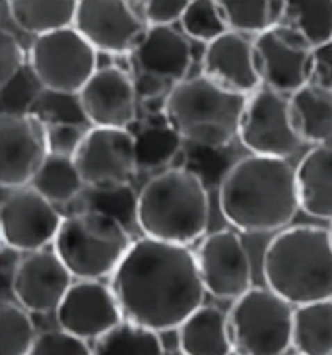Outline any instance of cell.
I'll list each match as a JSON object with an SVG mask.
<instances>
[{"label": "cell", "mask_w": 332, "mask_h": 355, "mask_svg": "<svg viewBox=\"0 0 332 355\" xmlns=\"http://www.w3.org/2000/svg\"><path fill=\"white\" fill-rule=\"evenodd\" d=\"M133 245L123 221L92 208L65 218L53 250L74 278L99 279L113 276Z\"/></svg>", "instance_id": "cell-6"}, {"label": "cell", "mask_w": 332, "mask_h": 355, "mask_svg": "<svg viewBox=\"0 0 332 355\" xmlns=\"http://www.w3.org/2000/svg\"><path fill=\"white\" fill-rule=\"evenodd\" d=\"M194 254L202 284L214 297L235 301L253 288L251 254L235 231L210 233Z\"/></svg>", "instance_id": "cell-16"}, {"label": "cell", "mask_w": 332, "mask_h": 355, "mask_svg": "<svg viewBox=\"0 0 332 355\" xmlns=\"http://www.w3.org/2000/svg\"><path fill=\"white\" fill-rule=\"evenodd\" d=\"M51 148V126L38 113L0 115V182L4 189H22L45 164Z\"/></svg>", "instance_id": "cell-10"}, {"label": "cell", "mask_w": 332, "mask_h": 355, "mask_svg": "<svg viewBox=\"0 0 332 355\" xmlns=\"http://www.w3.org/2000/svg\"><path fill=\"white\" fill-rule=\"evenodd\" d=\"M138 92L133 76L119 67L97 68L78 94V107L95 128H128L136 119Z\"/></svg>", "instance_id": "cell-17"}, {"label": "cell", "mask_w": 332, "mask_h": 355, "mask_svg": "<svg viewBox=\"0 0 332 355\" xmlns=\"http://www.w3.org/2000/svg\"><path fill=\"white\" fill-rule=\"evenodd\" d=\"M247 96L233 94L206 76L185 80L163 101V119L190 144L224 148L239 136Z\"/></svg>", "instance_id": "cell-5"}, {"label": "cell", "mask_w": 332, "mask_h": 355, "mask_svg": "<svg viewBox=\"0 0 332 355\" xmlns=\"http://www.w3.org/2000/svg\"><path fill=\"white\" fill-rule=\"evenodd\" d=\"M311 84L332 92V41L315 49Z\"/></svg>", "instance_id": "cell-36"}, {"label": "cell", "mask_w": 332, "mask_h": 355, "mask_svg": "<svg viewBox=\"0 0 332 355\" xmlns=\"http://www.w3.org/2000/svg\"><path fill=\"white\" fill-rule=\"evenodd\" d=\"M285 2L274 0H219V8L229 31L256 33L274 28L282 19Z\"/></svg>", "instance_id": "cell-28"}, {"label": "cell", "mask_w": 332, "mask_h": 355, "mask_svg": "<svg viewBox=\"0 0 332 355\" xmlns=\"http://www.w3.org/2000/svg\"><path fill=\"white\" fill-rule=\"evenodd\" d=\"M280 24L295 29L313 49L323 47L332 41V0H290Z\"/></svg>", "instance_id": "cell-26"}, {"label": "cell", "mask_w": 332, "mask_h": 355, "mask_svg": "<svg viewBox=\"0 0 332 355\" xmlns=\"http://www.w3.org/2000/svg\"><path fill=\"white\" fill-rule=\"evenodd\" d=\"M183 136L163 119L160 125H148L134 136L136 165L150 171L173 162L183 148Z\"/></svg>", "instance_id": "cell-30"}, {"label": "cell", "mask_w": 332, "mask_h": 355, "mask_svg": "<svg viewBox=\"0 0 332 355\" xmlns=\"http://www.w3.org/2000/svg\"><path fill=\"white\" fill-rule=\"evenodd\" d=\"M29 311L18 303L2 301L0 305V355H29L38 340Z\"/></svg>", "instance_id": "cell-31"}, {"label": "cell", "mask_w": 332, "mask_h": 355, "mask_svg": "<svg viewBox=\"0 0 332 355\" xmlns=\"http://www.w3.org/2000/svg\"><path fill=\"white\" fill-rule=\"evenodd\" d=\"M74 28L97 53L128 57L150 26L136 12L133 2L82 0L78 2Z\"/></svg>", "instance_id": "cell-15"}, {"label": "cell", "mask_w": 332, "mask_h": 355, "mask_svg": "<svg viewBox=\"0 0 332 355\" xmlns=\"http://www.w3.org/2000/svg\"><path fill=\"white\" fill-rule=\"evenodd\" d=\"M266 286L294 307L332 299V233L317 225L280 231L263 257Z\"/></svg>", "instance_id": "cell-3"}, {"label": "cell", "mask_w": 332, "mask_h": 355, "mask_svg": "<svg viewBox=\"0 0 332 355\" xmlns=\"http://www.w3.org/2000/svg\"><path fill=\"white\" fill-rule=\"evenodd\" d=\"M29 70L39 86L55 96H78L97 72V51L76 28L35 37Z\"/></svg>", "instance_id": "cell-8"}, {"label": "cell", "mask_w": 332, "mask_h": 355, "mask_svg": "<svg viewBox=\"0 0 332 355\" xmlns=\"http://www.w3.org/2000/svg\"><path fill=\"white\" fill-rule=\"evenodd\" d=\"M292 347L301 355H332V299L295 307Z\"/></svg>", "instance_id": "cell-25"}, {"label": "cell", "mask_w": 332, "mask_h": 355, "mask_svg": "<svg viewBox=\"0 0 332 355\" xmlns=\"http://www.w3.org/2000/svg\"><path fill=\"white\" fill-rule=\"evenodd\" d=\"M28 53L10 31H0V87L10 84L28 68Z\"/></svg>", "instance_id": "cell-34"}, {"label": "cell", "mask_w": 332, "mask_h": 355, "mask_svg": "<svg viewBox=\"0 0 332 355\" xmlns=\"http://www.w3.org/2000/svg\"><path fill=\"white\" fill-rule=\"evenodd\" d=\"M177 342L183 355H231L228 315L202 305L177 328Z\"/></svg>", "instance_id": "cell-22"}, {"label": "cell", "mask_w": 332, "mask_h": 355, "mask_svg": "<svg viewBox=\"0 0 332 355\" xmlns=\"http://www.w3.org/2000/svg\"><path fill=\"white\" fill-rule=\"evenodd\" d=\"M72 159L85 187L95 191L123 189L138 171L134 136L126 128H95L84 132Z\"/></svg>", "instance_id": "cell-12"}, {"label": "cell", "mask_w": 332, "mask_h": 355, "mask_svg": "<svg viewBox=\"0 0 332 355\" xmlns=\"http://www.w3.org/2000/svg\"><path fill=\"white\" fill-rule=\"evenodd\" d=\"M29 355H94V352L85 340L60 328L41 332Z\"/></svg>", "instance_id": "cell-33"}, {"label": "cell", "mask_w": 332, "mask_h": 355, "mask_svg": "<svg viewBox=\"0 0 332 355\" xmlns=\"http://www.w3.org/2000/svg\"><path fill=\"white\" fill-rule=\"evenodd\" d=\"M253 45L263 87L292 96L311 82L315 49L295 29L278 24L256 35Z\"/></svg>", "instance_id": "cell-11"}, {"label": "cell", "mask_w": 332, "mask_h": 355, "mask_svg": "<svg viewBox=\"0 0 332 355\" xmlns=\"http://www.w3.org/2000/svg\"><path fill=\"white\" fill-rule=\"evenodd\" d=\"M331 233H332V223H331Z\"/></svg>", "instance_id": "cell-37"}, {"label": "cell", "mask_w": 332, "mask_h": 355, "mask_svg": "<svg viewBox=\"0 0 332 355\" xmlns=\"http://www.w3.org/2000/svg\"><path fill=\"white\" fill-rule=\"evenodd\" d=\"M92 352L94 355H165L160 334L131 320H123L95 340Z\"/></svg>", "instance_id": "cell-29"}, {"label": "cell", "mask_w": 332, "mask_h": 355, "mask_svg": "<svg viewBox=\"0 0 332 355\" xmlns=\"http://www.w3.org/2000/svg\"><path fill=\"white\" fill-rule=\"evenodd\" d=\"M65 218L33 187L12 189L0 208L2 243L14 252H38L55 243Z\"/></svg>", "instance_id": "cell-14"}, {"label": "cell", "mask_w": 332, "mask_h": 355, "mask_svg": "<svg viewBox=\"0 0 332 355\" xmlns=\"http://www.w3.org/2000/svg\"><path fill=\"white\" fill-rule=\"evenodd\" d=\"M134 220L144 237L189 247L208 227V189L190 169H165L146 182L136 196Z\"/></svg>", "instance_id": "cell-4"}, {"label": "cell", "mask_w": 332, "mask_h": 355, "mask_svg": "<svg viewBox=\"0 0 332 355\" xmlns=\"http://www.w3.org/2000/svg\"><path fill=\"white\" fill-rule=\"evenodd\" d=\"M181 26L187 37L204 41L206 45L229 31L219 2L214 0H192L181 19Z\"/></svg>", "instance_id": "cell-32"}, {"label": "cell", "mask_w": 332, "mask_h": 355, "mask_svg": "<svg viewBox=\"0 0 332 355\" xmlns=\"http://www.w3.org/2000/svg\"><path fill=\"white\" fill-rule=\"evenodd\" d=\"M72 278L57 252L43 249L19 260L14 266L10 286L19 307L29 313H51L67 297Z\"/></svg>", "instance_id": "cell-18"}, {"label": "cell", "mask_w": 332, "mask_h": 355, "mask_svg": "<svg viewBox=\"0 0 332 355\" xmlns=\"http://www.w3.org/2000/svg\"><path fill=\"white\" fill-rule=\"evenodd\" d=\"M190 2L187 0H150L142 2L144 19L150 28H173L181 21Z\"/></svg>", "instance_id": "cell-35"}, {"label": "cell", "mask_w": 332, "mask_h": 355, "mask_svg": "<svg viewBox=\"0 0 332 355\" xmlns=\"http://www.w3.org/2000/svg\"><path fill=\"white\" fill-rule=\"evenodd\" d=\"M239 140L251 155L285 159L304 144L292 125L290 99L268 87L247 97L239 126Z\"/></svg>", "instance_id": "cell-13"}, {"label": "cell", "mask_w": 332, "mask_h": 355, "mask_svg": "<svg viewBox=\"0 0 332 355\" xmlns=\"http://www.w3.org/2000/svg\"><path fill=\"white\" fill-rule=\"evenodd\" d=\"M190 64L189 37L175 28H148L138 47L128 55V74L144 101L169 96L187 80Z\"/></svg>", "instance_id": "cell-9"}, {"label": "cell", "mask_w": 332, "mask_h": 355, "mask_svg": "<svg viewBox=\"0 0 332 355\" xmlns=\"http://www.w3.org/2000/svg\"><path fill=\"white\" fill-rule=\"evenodd\" d=\"M202 76L219 87L251 96L260 87L255 64V45L243 33L228 31L206 45L202 55Z\"/></svg>", "instance_id": "cell-20"}, {"label": "cell", "mask_w": 332, "mask_h": 355, "mask_svg": "<svg viewBox=\"0 0 332 355\" xmlns=\"http://www.w3.org/2000/svg\"><path fill=\"white\" fill-rule=\"evenodd\" d=\"M290 99L292 125L304 144L323 146L332 138V92L307 84Z\"/></svg>", "instance_id": "cell-23"}, {"label": "cell", "mask_w": 332, "mask_h": 355, "mask_svg": "<svg viewBox=\"0 0 332 355\" xmlns=\"http://www.w3.org/2000/svg\"><path fill=\"white\" fill-rule=\"evenodd\" d=\"M297 355H301V354H297Z\"/></svg>", "instance_id": "cell-38"}, {"label": "cell", "mask_w": 332, "mask_h": 355, "mask_svg": "<svg viewBox=\"0 0 332 355\" xmlns=\"http://www.w3.org/2000/svg\"><path fill=\"white\" fill-rule=\"evenodd\" d=\"M109 286L124 320L158 334L177 330L206 295L197 254L189 247L150 237L134 241Z\"/></svg>", "instance_id": "cell-1"}, {"label": "cell", "mask_w": 332, "mask_h": 355, "mask_svg": "<svg viewBox=\"0 0 332 355\" xmlns=\"http://www.w3.org/2000/svg\"><path fill=\"white\" fill-rule=\"evenodd\" d=\"M295 175L301 210L317 220L332 221V146L311 148Z\"/></svg>", "instance_id": "cell-21"}, {"label": "cell", "mask_w": 332, "mask_h": 355, "mask_svg": "<svg viewBox=\"0 0 332 355\" xmlns=\"http://www.w3.org/2000/svg\"><path fill=\"white\" fill-rule=\"evenodd\" d=\"M57 320L63 330L74 336L99 340L124 317L111 286L99 279H78L57 309Z\"/></svg>", "instance_id": "cell-19"}, {"label": "cell", "mask_w": 332, "mask_h": 355, "mask_svg": "<svg viewBox=\"0 0 332 355\" xmlns=\"http://www.w3.org/2000/svg\"><path fill=\"white\" fill-rule=\"evenodd\" d=\"M219 210L235 230L245 233L282 230L301 210L295 169L278 157L239 159L222 179Z\"/></svg>", "instance_id": "cell-2"}, {"label": "cell", "mask_w": 332, "mask_h": 355, "mask_svg": "<svg viewBox=\"0 0 332 355\" xmlns=\"http://www.w3.org/2000/svg\"><path fill=\"white\" fill-rule=\"evenodd\" d=\"M295 307L268 288H251L229 309V334L238 355H284L294 342Z\"/></svg>", "instance_id": "cell-7"}, {"label": "cell", "mask_w": 332, "mask_h": 355, "mask_svg": "<svg viewBox=\"0 0 332 355\" xmlns=\"http://www.w3.org/2000/svg\"><path fill=\"white\" fill-rule=\"evenodd\" d=\"M6 4L16 26L38 37L74 28L78 10L74 0H12Z\"/></svg>", "instance_id": "cell-24"}, {"label": "cell", "mask_w": 332, "mask_h": 355, "mask_svg": "<svg viewBox=\"0 0 332 355\" xmlns=\"http://www.w3.org/2000/svg\"><path fill=\"white\" fill-rule=\"evenodd\" d=\"M29 187H33L53 204H67L76 198L85 184L72 155L53 152L45 159V164L41 165L33 181L29 182Z\"/></svg>", "instance_id": "cell-27"}]
</instances>
